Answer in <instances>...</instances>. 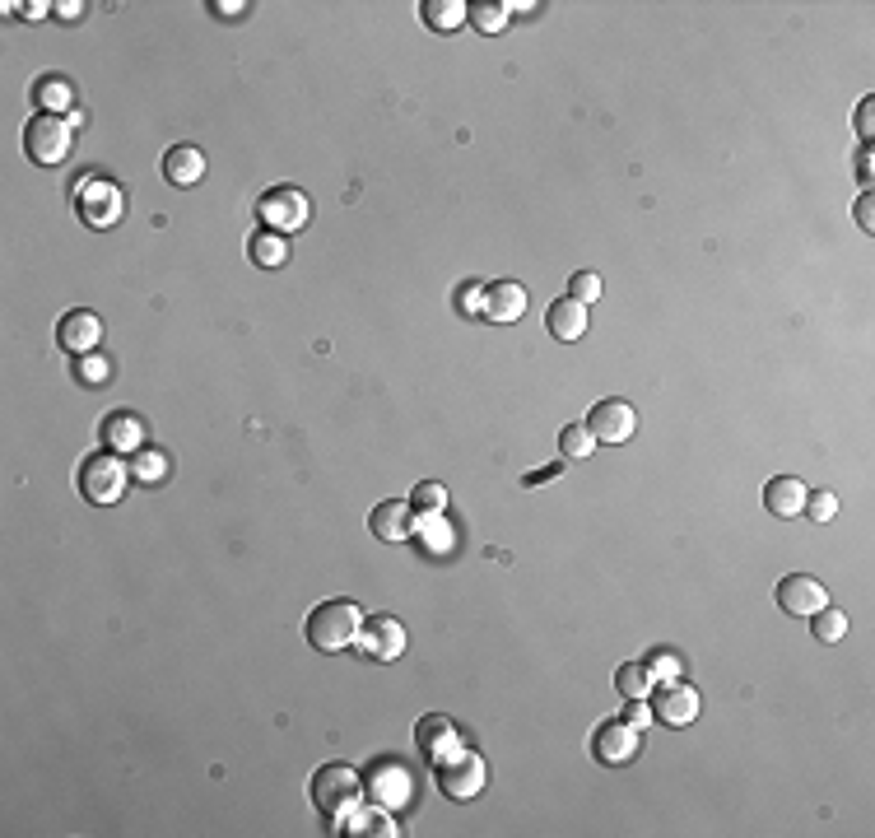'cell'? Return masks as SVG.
<instances>
[{"label":"cell","instance_id":"obj_1","mask_svg":"<svg viewBox=\"0 0 875 838\" xmlns=\"http://www.w3.org/2000/svg\"><path fill=\"white\" fill-rule=\"evenodd\" d=\"M359 624H364V610L354 601H322V606L308 615V643L317 652H340V648H354L359 638Z\"/></svg>","mask_w":875,"mask_h":838},{"label":"cell","instance_id":"obj_2","mask_svg":"<svg viewBox=\"0 0 875 838\" xmlns=\"http://www.w3.org/2000/svg\"><path fill=\"white\" fill-rule=\"evenodd\" d=\"M126 480H131V471L122 466L117 452H94V457H84L80 471H75V485H80V494L89 503H117L126 494Z\"/></svg>","mask_w":875,"mask_h":838},{"label":"cell","instance_id":"obj_3","mask_svg":"<svg viewBox=\"0 0 875 838\" xmlns=\"http://www.w3.org/2000/svg\"><path fill=\"white\" fill-rule=\"evenodd\" d=\"M433 778H438V787H443L452 801H471V797L485 792L489 769H485V759L475 755V750H461L457 745L452 755L433 759Z\"/></svg>","mask_w":875,"mask_h":838},{"label":"cell","instance_id":"obj_4","mask_svg":"<svg viewBox=\"0 0 875 838\" xmlns=\"http://www.w3.org/2000/svg\"><path fill=\"white\" fill-rule=\"evenodd\" d=\"M312 801L326 820H340L345 811H354L359 801V773L350 764H326V769L312 773Z\"/></svg>","mask_w":875,"mask_h":838},{"label":"cell","instance_id":"obj_5","mask_svg":"<svg viewBox=\"0 0 875 838\" xmlns=\"http://www.w3.org/2000/svg\"><path fill=\"white\" fill-rule=\"evenodd\" d=\"M70 140H75V126L66 117H56V112H38L24 126V149L33 163H61L70 154Z\"/></svg>","mask_w":875,"mask_h":838},{"label":"cell","instance_id":"obj_6","mask_svg":"<svg viewBox=\"0 0 875 838\" xmlns=\"http://www.w3.org/2000/svg\"><path fill=\"white\" fill-rule=\"evenodd\" d=\"M256 215H261V224H266L270 233H298L303 224H308V196L298 187H275V191H266L261 201H256Z\"/></svg>","mask_w":875,"mask_h":838},{"label":"cell","instance_id":"obj_7","mask_svg":"<svg viewBox=\"0 0 875 838\" xmlns=\"http://www.w3.org/2000/svg\"><path fill=\"white\" fill-rule=\"evenodd\" d=\"M80 219L84 224H94V229H108V224H117L122 219V187L117 182H108V177H84L80 182Z\"/></svg>","mask_w":875,"mask_h":838},{"label":"cell","instance_id":"obj_8","mask_svg":"<svg viewBox=\"0 0 875 838\" xmlns=\"http://www.w3.org/2000/svg\"><path fill=\"white\" fill-rule=\"evenodd\" d=\"M354 648L364 652V657H373V662H396L405 652V624L391 620V615H373V620L359 624Z\"/></svg>","mask_w":875,"mask_h":838},{"label":"cell","instance_id":"obj_9","mask_svg":"<svg viewBox=\"0 0 875 838\" xmlns=\"http://www.w3.org/2000/svg\"><path fill=\"white\" fill-rule=\"evenodd\" d=\"M647 699H652V717L666 722V727H689V722L699 717V690L685 685V680H666V685H657Z\"/></svg>","mask_w":875,"mask_h":838},{"label":"cell","instance_id":"obj_10","mask_svg":"<svg viewBox=\"0 0 875 838\" xmlns=\"http://www.w3.org/2000/svg\"><path fill=\"white\" fill-rule=\"evenodd\" d=\"M587 429H592L596 443H624V438H633V429H638V415H633L629 401L610 396V401H596V406L587 410Z\"/></svg>","mask_w":875,"mask_h":838},{"label":"cell","instance_id":"obj_11","mask_svg":"<svg viewBox=\"0 0 875 838\" xmlns=\"http://www.w3.org/2000/svg\"><path fill=\"white\" fill-rule=\"evenodd\" d=\"M773 601H778L787 615H801V620H810L815 610L829 606V592H824V582H815L810 573H787V578L778 582Z\"/></svg>","mask_w":875,"mask_h":838},{"label":"cell","instance_id":"obj_12","mask_svg":"<svg viewBox=\"0 0 875 838\" xmlns=\"http://www.w3.org/2000/svg\"><path fill=\"white\" fill-rule=\"evenodd\" d=\"M592 755L601 759V764H610V769H620V764H629V759L638 755V731H633L624 717H610V722H601V727L592 731Z\"/></svg>","mask_w":875,"mask_h":838},{"label":"cell","instance_id":"obj_13","mask_svg":"<svg viewBox=\"0 0 875 838\" xmlns=\"http://www.w3.org/2000/svg\"><path fill=\"white\" fill-rule=\"evenodd\" d=\"M98 340H103V322L89 308H75L56 322V345L66 354H94Z\"/></svg>","mask_w":875,"mask_h":838},{"label":"cell","instance_id":"obj_14","mask_svg":"<svg viewBox=\"0 0 875 838\" xmlns=\"http://www.w3.org/2000/svg\"><path fill=\"white\" fill-rule=\"evenodd\" d=\"M98 438H103L108 452H140V443H145V424H140V415H131V410H117V415L103 419Z\"/></svg>","mask_w":875,"mask_h":838},{"label":"cell","instance_id":"obj_15","mask_svg":"<svg viewBox=\"0 0 875 838\" xmlns=\"http://www.w3.org/2000/svg\"><path fill=\"white\" fill-rule=\"evenodd\" d=\"M415 745H419V755H429V759H443L457 750V727L447 722L443 713H429V717H419V727H415Z\"/></svg>","mask_w":875,"mask_h":838},{"label":"cell","instance_id":"obj_16","mask_svg":"<svg viewBox=\"0 0 875 838\" xmlns=\"http://www.w3.org/2000/svg\"><path fill=\"white\" fill-rule=\"evenodd\" d=\"M806 494H810V489L801 485V480L778 475V480H768V485H764V508L773 517H801V513H806Z\"/></svg>","mask_w":875,"mask_h":838},{"label":"cell","instance_id":"obj_17","mask_svg":"<svg viewBox=\"0 0 875 838\" xmlns=\"http://www.w3.org/2000/svg\"><path fill=\"white\" fill-rule=\"evenodd\" d=\"M373 536L377 541H410L415 536V517H410V503L387 499L373 508Z\"/></svg>","mask_w":875,"mask_h":838},{"label":"cell","instance_id":"obj_18","mask_svg":"<svg viewBox=\"0 0 875 838\" xmlns=\"http://www.w3.org/2000/svg\"><path fill=\"white\" fill-rule=\"evenodd\" d=\"M545 326H550L554 340L587 336V303H578V298H554L550 312H545Z\"/></svg>","mask_w":875,"mask_h":838},{"label":"cell","instance_id":"obj_19","mask_svg":"<svg viewBox=\"0 0 875 838\" xmlns=\"http://www.w3.org/2000/svg\"><path fill=\"white\" fill-rule=\"evenodd\" d=\"M526 312V289L512 280H499L485 289V317L489 322H517Z\"/></svg>","mask_w":875,"mask_h":838},{"label":"cell","instance_id":"obj_20","mask_svg":"<svg viewBox=\"0 0 875 838\" xmlns=\"http://www.w3.org/2000/svg\"><path fill=\"white\" fill-rule=\"evenodd\" d=\"M163 177H168L173 187H191V182H201V177H205V154L196 145H173L168 154H163Z\"/></svg>","mask_w":875,"mask_h":838},{"label":"cell","instance_id":"obj_21","mask_svg":"<svg viewBox=\"0 0 875 838\" xmlns=\"http://www.w3.org/2000/svg\"><path fill=\"white\" fill-rule=\"evenodd\" d=\"M419 545L429 550V555H452V545H457V536H452V522H447L443 513H429L424 522L415 527Z\"/></svg>","mask_w":875,"mask_h":838},{"label":"cell","instance_id":"obj_22","mask_svg":"<svg viewBox=\"0 0 875 838\" xmlns=\"http://www.w3.org/2000/svg\"><path fill=\"white\" fill-rule=\"evenodd\" d=\"M466 14H471V5H461V0H429L424 5V24L452 33V28L466 24Z\"/></svg>","mask_w":875,"mask_h":838},{"label":"cell","instance_id":"obj_23","mask_svg":"<svg viewBox=\"0 0 875 838\" xmlns=\"http://www.w3.org/2000/svg\"><path fill=\"white\" fill-rule=\"evenodd\" d=\"M33 94H38L42 112H56V117H61V112L70 108V98H75V89H70V80H66V75H47V80H38V89H33Z\"/></svg>","mask_w":875,"mask_h":838},{"label":"cell","instance_id":"obj_24","mask_svg":"<svg viewBox=\"0 0 875 838\" xmlns=\"http://www.w3.org/2000/svg\"><path fill=\"white\" fill-rule=\"evenodd\" d=\"M615 685H620L624 699H647V694H652V671H647L643 662H624L620 671H615Z\"/></svg>","mask_w":875,"mask_h":838},{"label":"cell","instance_id":"obj_25","mask_svg":"<svg viewBox=\"0 0 875 838\" xmlns=\"http://www.w3.org/2000/svg\"><path fill=\"white\" fill-rule=\"evenodd\" d=\"M810 634L820 638V643H838V638H848V615L834 606H824L810 615Z\"/></svg>","mask_w":875,"mask_h":838},{"label":"cell","instance_id":"obj_26","mask_svg":"<svg viewBox=\"0 0 875 838\" xmlns=\"http://www.w3.org/2000/svg\"><path fill=\"white\" fill-rule=\"evenodd\" d=\"M247 252H252V261L256 266H280L284 257H289V243H284L280 233H256L252 243H247Z\"/></svg>","mask_w":875,"mask_h":838},{"label":"cell","instance_id":"obj_27","mask_svg":"<svg viewBox=\"0 0 875 838\" xmlns=\"http://www.w3.org/2000/svg\"><path fill=\"white\" fill-rule=\"evenodd\" d=\"M592 447H596V438H592V429H587V424H568V429L559 433V452H564L568 461L592 457Z\"/></svg>","mask_w":875,"mask_h":838},{"label":"cell","instance_id":"obj_28","mask_svg":"<svg viewBox=\"0 0 875 838\" xmlns=\"http://www.w3.org/2000/svg\"><path fill=\"white\" fill-rule=\"evenodd\" d=\"M643 666L652 671V680H680L685 676V662H680V652H671V648H652L643 657Z\"/></svg>","mask_w":875,"mask_h":838},{"label":"cell","instance_id":"obj_29","mask_svg":"<svg viewBox=\"0 0 875 838\" xmlns=\"http://www.w3.org/2000/svg\"><path fill=\"white\" fill-rule=\"evenodd\" d=\"M568 298H578V303L592 308L596 298H601V275L596 271H573V280H568Z\"/></svg>","mask_w":875,"mask_h":838},{"label":"cell","instance_id":"obj_30","mask_svg":"<svg viewBox=\"0 0 875 838\" xmlns=\"http://www.w3.org/2000/svg\"><path fill=\"white\" fill-rule=\"evenodd\" d=\"M466 19H471V24L480 28V33H499V28L508 24V10H503V5H475V10L466 14Z\"/></svg>","mask_w":875,"mask_h":838},{"label":"cell","instance_id":"obj_31","mask_svg":"<svg viewBox=\"0 0 875 838\" xmlns=\"http://www.w3.org/2000/svg\"><path fill=\"white\" fill-rule=\"evenodd\" d=\"M806 513L815 517V522H834L838 499L829 494V489H810V494H806Z\"/></svg>","mask_w":875,"mask_h":838},{"label":"cell","instance_id":"obj_32","mask_svg":"<svg viewBox=\"0 0 875 838\" xmlns=\"http://www.w3.org/2000/svg\"><path fill=\"white\" fill-rule=\"evenodd\" d=\"M415 508H424V513H443V508H447V489L433 485V480L415 485Z\"/></svg>","mask_w":875,"mask_h":838},{"label":"cell","instance_id":"obj_33","mask_svg":"<svg viewBox=\"0 0 875 838\" xmlns=\"http://www.w3.org/2000/svg\"><path fill=\"white\" fill-rule=\"evenodd\" d=\"M131 471H135V480H163V471H168V457H163V452H140Z\"/></svg>","mask_w":875,"mask_h":838},{"label":"cell","instance_id":"obj_34","mask_svg":"<svg viewBox=\"0 0 875 838\" xmlns=\"http://www.w3.org/2000/svg\"><path fill=\"white\" fill-rule=\"evenodd\" d=\"M350 834H396V829H391V820L387 815H377V811H359L350 820Z\"/></svg>","mask_w":875,"mask_h":838},{"label":"cell","instance_id":"obj_35","mask_svg":"<svg viewBox=\"0 0 875 838\" xmlns=\"http://www.w3.org/2000/svg\"><path fill=\"white\" fill-rule=\"evenodd\" d=\"M108 373H112V364H108V359H98V354H84L80 378L89 382V387H103V382H108Z\"/></svg>","mask_w":875,"mask_h":838},{"label":"cell","instance_id":"obj_36","mask_svg":"<svg viewBox=\"0 0 875 838\" xmlns=\"http://www.w3.org/2000/svg\"><path fill=\"white\" fill-rule=\"evenodd\" d=\"M457 303H461V312H466V317H475V312H485V289H480V284H461Z\"/></svg>","mask_w":875,"mask_h":838},{"label":"cell","instance_id":"obj_37","mask_svg":"<svg viewBox=\"0 0 875 838\" xmlns=\"http://www.w3.org/2000/svg\"><path fill=\"white\" fill-rule=\"evenodd\" d=\"M624 722H629L633 731H643L647 722H652V703H643V699H629V708H624Z\"/></svg>","mask_w":875,"mask_h":838},{"label":"cell","instance_id":"obj_38","mask_svg":"<svg viewBox=\"0 0 875 838\" xmlns=\"http://www.w3.org/2000/svg\"><path fill=\"white\" fill-rule=\"evenodd\" d=\"M857 224H862L866 233H875V205H871V191H866L862 201H857Z\"/></svg>","mask_w":875,"mask_h":838},{"label":"cell","instance_id":"obj_39","mask_svg":"<svg viewBox=\"0 0 875 838\" xmlns=\"http://www.w3.org/2000/svg\"><path fill=\"white\" fill-rule=\"evenodd\" d=\"M871 117H875V103H871V98H866L862 108H857V131H862V140H871V131H875V122H871Z\"/></svg>","mask_w":875,"mask_h":838},{"label":"cell","instance_id":"obj_40","mask_svg":"<svg viewBox=\"0 0 875 838\" xmlns=\"http://www.w3.org/2000/svg\"><path fill=\"white\" fill-rule=\"evenodd\" d=\"M559 471H564V466H545V471H531V475H526V485H545V480H559Z\"/></svg>","mask_w":875,"mask_h":838},{"label":"cell","instance_id":"obj_41","mask_svg":"<svg viewBox=\"0 0 875 838\" xmlns=\"http://www.w3.org/2000/svg\"><path fill=\"white\" fill-rule=\"evenodd\" d=\"M857 173H862V182H871V149H862V154H857Z\"/></svg>","mask_w":875,"mask_h":838}]
</instances>
